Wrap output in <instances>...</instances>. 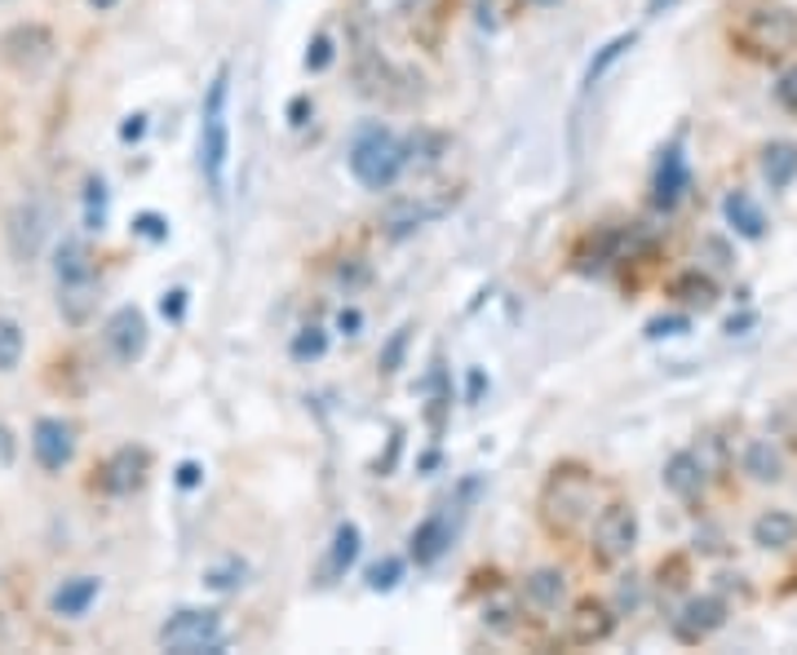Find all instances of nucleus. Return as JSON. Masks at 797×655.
<instances>
[{
  "label": "nucleus",
  "instance_id": "obj_1",
  "mask_svg": "<svg viewBox=\"0 0 797 655\" xmlns=\"http://www.w3.org/2000/svg\"><path fill=\"white\" fill-rule=\"evenodd\" d=\"M594 514V474L585 466H558L540 492V522L549 536H572Z\"/></svg>",
  "mask_w": 797,
  "mask_h": 655
},
{
  "label": "nucleus",
  "instance_id": "obj_2",
  "mask_svg": "<svg viewBox=\"0 0 797 655\" xmlns=\"http://www.w3.org/2000/svg\"><path fill=\"white\" fill-rule=\"evenodd\" d=\"M403 164H408V147L390 134V129H364L360 138H355V147H351V173H355V182L360 186H368V191H386V186H395V177L403 173Z\"/></svg>",
  "mask_w": 797,
  "mask_h": 655
},
{
  "label": "nucleus",
  "instance_id": "obj_3",
  "mask_svg": "<svg viewBox=\"0 0 797 655\" xmlns=\"http://www.w3.org/2000/svg\"><path fill=\"white\" fill-rule=\"evenodd\" d=\"M226 67L213 76L208 84V102H204V120H200V169L208 177V186L221 195L226 182V156H231V129H226Z\"/></svg>",
  "mask_w": 797,
  "mask_h": 655
},
{
  "label": "nucleus",
  "instance_id": "obj_4",
  "mask_svg": "<svg viewBox=\"0 0 797 655\" xmlns=\"http://www.w3.org/2000/svg\"><path fill=\"white\" fill-rule=\"evenodd\" d=\"M736 41L744 54L753 58H784L797 49V14L784 10V5H766V10H753L740 27H736Z\"/></svg>",
  "mask_w": 797,
  "mask_h": 655
},
{
  "label": "nucleus",
  "instance_id": "obj_5",
  "mask_svg": "<svg viewBox=\"0 0 797 655\" xmlns=\"http://www.w3.org/2000/svg\"><path fill=\"white\" fill-rule=\"evenodd\" d=\"M634 544H638V509L625 505V501L607 505L594 518V531H590V554H594V563L599 567H616V563H625L634 554Z\"/></svg>",
  "mask_w": 797,
  "mask_h": 655
},
{
  "label": "nucleus",
  "instance_id": "obj_6",
  "mask_svg": "<svg viewBox=\"0 0 797 655\" xmlns=\"http://www.w3.org/2000/svg\"><path fill=\"white\" fill-rule=\"evenodd\" d=\"M160 646L178 655L221 651V616L217 611H178L160 624Z\"/></svg>",
  "mask_w": 797,
  "mask_h": 655
},
{
  "label": "nucleus",
  "instance_id": "obj_7",
  "mask_svg": "<svg viewBox=\"0 0 797 655\" xmlns=\"http://www.w3.org/2000/svg\"><path fill=\"white\" fill-rule=\"evenodd\" d=\"M722 624H727V602L718 594H696V598L682 602V611L673 616V637L696 646V642L714 637Z\"/></svg>",
  "mask_w": 797,
  "mask_h": 655
},
{
  "label": "nucleus",
  "instance_id": "obj_8",
  "mask_svg": "<svg viewBox=\"0 0 797 655\" xmlns=\"http://www.w3.org/2000/svg\"><path fill=\"white\" fill-rule=\"evenodd\" d=\"M49 54H54V32L41 23H19L0 36V58L14 71H36L41 62H49Z\"/></svg>",
  "mask_w": 797,
  "mask_h": 655
},
{
  "label": "nucleus",
  "instance_id": "obj_9",
  "mask_svg": "<svg viewBox=\"0 0 797 655\" xmlns=\"http://www.w3.org/2000/svg\"><path fill=\"white\" fill-rule=\"evenodd\" d=\"M32 452L41 461V470H49V474L67 470L76 457V429L62 416H41L32 429Z\"/></svg>",
  "mask_w": 797,
  "mask_h": 655
},
{
  "label": "nucleus",
  "instance_id": "obj_10",
  "mask_svg": "<svg viewBox=\"0 0 797 655\" xmlns=\"http://www.w3.org/2000/svg\"><path fill=\"white\" fill-rule=\"evenodd\" d=\"M147 342H151V333H147V319L138 306H121L106 319V346L121 364H138L147 355Z\"/></svg>",
  "mask_w": 797,
  "mask_h": 655
},
{
  "label": "nucleus",
  "instance_id": "obj_11",
  "mask_svg": "<svg viewBox=\"0 0 797 655\" xmlns=\"http://www.w3.org/2000/svg\"><path fill=\"white\" fill-rule=\"evenodd\" d=\"M147 466H151V457H147L143 448H121V452H111L93 474H98V487H102L106 496H129V492L143 487Z\"/></svg>",
  "mask_w": 797,
  "mask_h": 655
},
{
  "label": "nucleus",
  "instance_id": "obj_12",
  "mask_svg": "<svg viewBox=\"0 0 797 655\" xmlns=\"http://www.w3.org/2000/svg\"><path fill=\"white\" fill-rule=\"evenodd\" d=\"M612 633H616V607L603 598H581L567 616V642L572 646H594L607 642Z\"/></svg>",
  "mask_w": 797,
  "mask_h": 655
},
{
  "label": "nucleus",
  "instance_id": "obj_13",
  "mask_svg": "<svg viewBox=\"0 0 797 655\" xmlns=\"http://www.w3.org/2000/svg\"><path fill=\"white\" fill-rule=\"evenodd\" d=\"M447 5L452 0H403V14H408V36L421 49H439L443 32H447Z\"/></svg>",
  "mask_w": 797,
  "mask_h": 655
},
{
  "label": "nucleus",
  "instance_id": "obj_14",
  "mask_svg": "<svg viewBox=\"0 0 797 655\" xmlns=\"http://www.w3.org/2000/svg\"><path fill=\"white\" fill-rule=\"evenodd\" d=\"M692 186V169H687V156H682L678 147H669L656 164V182H651V204L656 208H673L682 195H687Z\"/></svg>",
  "mask_w": 797,
  "mask_h": 655
},
{
  "label": "nucleus",
  "instance_id": "obj_15",
  "mask_svg": "<svg viewBox=\"0 0 797 655\" xmlns=\"http://www.w3.org/2000/svg\"><path fill=\"white\" fill-rule=\"evenodd\" d=\"M41 240H45V212L41 204H19L10 212V249L19 262H32L41 253Z\"/></svg>",
  "mask_w": 797,
  "mask_h": 655
},
{
  "label": "nucleus",
  "instance_id": "obj_16",
  "mask_svg": "<svg viewBox=\"0 0 797 655\" xmlns=\"http://www.w3.org/2000/svg\"><path fill=\"white\" fill-rule=\"evenodd\" d=\"M664 487L678 496V501H696L705 492V461L696 452H673L664 461Z\"/></svg>",
  "mask_w": 797,
  "mask_h": 655
},
{
  "label": "nucleus",
  "instance_id": "obj_17",
  "mask_svg": "<svg viewBox=\"0 0 797 655\" xmlns=\"http://www.w3.org/2000/svg\"><path fill=\"white\" fill-rule=\"evenodd\" d=\"M98 594H102V581H98V576H71V581H62V585L54 589L49 607H54V616L76 620V616H84V611L98 602Z\"/></svg>",
  "mask_w": 797,
  "mask_h": 655
},
{
  "label": "nucleus",
  "instance_id": "obj_18",
  "mask_svg": "<svg viewBox=\"0 0 797 655\" xmlns=\"http://www.w3.org/2000/svg\"><path fill=\"white\" fill-rule=\"evenodd\" d=\"M753 544H758V550H788V544H797V518L784 514V509L758 514V522H753Z\"/></svg>",
  "mask_w": 797,
  "mask_h": 655
},
{
  "label": "nucleus",
  "instance_id": "obj_19",
  "mask_svg": "<svg viewBox=\"0 0 797 655\" xmlns=\"http://www.w3.org/2000/svg\"><path fill=\"white\" fill-rule=\"evenodd\" d=\"M722 212H727L731 231H740L744 240H762V235H766V217H762V208L753 204L749 191H731V195L722 199Z\"/></svg>",
  "mask_w": 797,
  "mask_h": 655
},
{
  "label": "nucleus",
  "instance_id": "obj_20",
  "mask_svg": "<svg viewBox=\"0 0 797 655\" xmlns=\"http://www.w3.org/2000/svg\"><path fill=\"white\" fill-rule=\"evenodd\" d=\"M744 474L753 483H779L784 479V452L771 439H749L744 444Z\"/></svg>",
  "mask_w": 797,
  "mask_h": 655
},
{
  "label": "nucleus",
  "instance_id": "obj_21",
  "mask_svg": "<svg viewBox=\"0 0 797 655\" xmlns=\"http://www.w3.org/2000/svg\"><path fill=\"white\" fill-rule=\"evenodd\" d=\"M360 544H364L360 527H355V522H341L337 536H332V550H328V563H323V576H328V581L346 576V572L355 567V559H360Z\"/></svg>",
  "mask_w": 797,
  "mask_h": 655
},
{
  "label": "nucleus",
  "instance_id": "obj_22",
  "mask_svg": "<svg viewBox=\"0 0 797 655\" xmlns=\"http://www.w3.org/2000/svg\"><path fill=\"white\" fill-rule=\"evenodd\" d=\"M447 540H452V531H447V518H443V514H430V518H425V522L412 531V540H408V544H412V559H417L421 567H430V563H434L443 550H447Z\"/></svg>",
  "mask_w": 797,
  "mask_h": 655
},
{
  "label": "nucleus",
  "instance_id": "obj_23",
  "mask_svg": "<svg viewBox=\"0 0 797 655\" xmlns=\"http://www.w3.org/2000/svg\"><path fill=\"white\" fill-rule=\"evenodd\" d=\"M523 598L536 607V611H554L562 598H567V576L554 572V567H540L523 581Z\"/></svg>",
  "mask_w": 797,
  "mask_h": 655
},
{
  "label": "nucleus",
  "instance_id": "obj_24",
  "mask_svg": "<svg viewBox=\"0 0 797 655\" xmlns=\"http://www.w3.org/2000/svg\"><path fill=\"white\" fill-rule=\"evenodd\" d=\"M58 310L67 323H89V314L98 310V279H84V284H58Z\"/></svg>",
  "mask_w": 797,
  "mask_h": 655
},
{
  "label": "nucleus",
  "instance_id": "obj_25",
  "mask_svg": "<svg viewBox=\"0 0 797 655\" xmlns=\"http://www.w3.org/2000/svg\"><path fill=\"white\" fill-rule=\"evenodd\" d=\"M762 177L771 182V191L793 186V177H797V142H771L762 151Z\"/></svg>",
  "mask_w": 797,
  "mask_h": 655
},
{
  "label": "nucleus",
  "instance_id": "obj_26",
  "mask_svg": "<svg viewBox=\"0 0 797 655\" xmlns=\"http://www.w3.org/2000/svg\"><path fill=\"white\" fill-rule=\"evenodd\" d=\"M54 275H58V284H84V279H93L89 249L80 240H62L58 244V257H54Z\"/></svg>",
  "mask_w": 797,
  "mask_h": 655
},
{
  "label": "nucleus",
  "instance_id": "obj_27",
  "mask_svg": "<svg viewBox=\"0 0 797 655\" xmlns=\"http://www.w3.org/2000/svg\"><path fill=\"white\" fill-rule=\"evenodd\" d=\"M669 292H673L682 306H692V310H714V306H718V288H714V279L701 275V271L678 275V279L669 284Z\"/></svg>",
  "mask_w": 797,
  "mask_h": 655
},
{
  "label": "nucleus",
  "instance_id": "obj_28",
  "mask_svg": "<svg viewBox=\"0 0 797 655\" xmlns=\"http://www.w3.org/2000/svg\"><path fill=\"white\" fill-rule=\"evenodd\" d=\"M23 359V328L14 319H0V372H14Z\"/></svg>",
  "mask_w": 797,
  "mask_h": 655
},
{
  "label": "nucleus",
  "instance_id": "obj_29",
  "mask_svg": "<svg viewBox=\"0 0 797 655\" xmlns=\"http://www.w3.org/2000/svg\"><path fill=\"white\" fill-rule=\"evenodd\" d=\"M323 351H328L323 328H301V333L293 337V359H297V364H306V359H319Z\"/></svg>",
  "mask_w": 797,
  "mask_h": 655
},
{
  "label": "nucleus",
  "instance_id": "obj_30",
  "mask_svg": "<svg viewBox=\"0 0 797 655\" xmlns=\"http://www.w3.org/2000/svg\"><path fill=\"white\" fill-rule=\"evenodd\" d=\"M625 49H634V36H616L612 45H603V54L590 62V76H585V84H594V80H603V71L625 54Z\"/></svg>",
  "mask_w": 797,
  "mask_h": 655
},
{
  "label": "nucleus",
  "instance_id": "obj_31",
  "mask_svg": "<svg viewBox=\"0 0 797 655\" xmlns=\"http://www.w3.org/2000/svg\"><path fill=\"white\" fill-rule=\"evenodd\" d=\"M399 576H403V563L399 559H382V563H373L368 567V589H395L399 585Z\"/></svg>",
  "mask_w": 797,
  "mask_h": 655
},
{
  "label": "nucleus",
  "instance_id": "obj_32",
  "mask_svg": "<svg viewBox=\"0 0 797 655\" xmlns=\"http://www.w3.org/2000/svg\"><path fill=\"white\" fill-rule=\"evenodd\" d=\"M84 191H89V199H84V204H89V227L102 231V217H106V182H102V177H89Z\"/></svg>",
  "mask_w": 797,
  "mask_h": 655
},
{
  "label": "nucleus",
  "instance_id": "obj_33",
  "mask_svg": "<svg viewBox=\"0 0 797 655\" xmlns=\"http://www.w3.org/2000/svg\"><path fill=\"white\" fill-rule=\"evenodd\" d=\"M134 235H143V240H156V244H160V240H169V222H164L160 212H138V217H134Z\"/></svg>",
  "mask_w": 797,
  "mask_h": 655
},
{
  "label": "nucleus",
  "instance_id": "obj_34",
  "mask_svg": "<svg viewBox=\"0 0 797 655\" xmlns=\"http://www.w3.org/2000/svg\"><path fill=\"white\" fill-rule=\"evenodd\" d=\"M775 97H779V106H788V112H797V67H788V71L779 76V84H775Z\"/></svg>",
  "mask_w": 797,
  "mask_h": 655
},
{
  "label": "nucleus",
  "instance_id": "obj_35",
  "mask_svg": "<svg viewBox=\"0 0 797 655\" xmlns=\"http://www.w3.org/2000/svg\"><path fill=\"white\" fill-rule=\"evenodd\" d=\"M332 62V41L328 36H315V45H310V54H306V67L310 71H323Z\"/></svg>",
  "mask_w": 797,
  "mask_h": 655
},
{
  "label": "nucleus",
  "instance_id": "obj_36",
  "mask_svg": "<svg viewBox=\"0 0 797 655\" xmlns=\"http://www.w3.org/2000/svg\"><path fill=\"white\" fill-rule=\"evenodd\" d=\"M337 328H341V333H346V337H360V328H364V314H360L355 306H346V310L337 314Z\"/></svg>",
  "mask_w": 797,
  "mask_h": 655
},
{
  "label": "nucleus",
  "instance_id": "obj_37",
  "mask_svg": "<svg viewBox=\"0 0 797 655\" xmlns=\"http://www.w3.org/2000/svg\"><path fill=\"white\" fill-rule=\"evenodd\" d=\"M682 328H687V319H651L647 333L651 337H673V333H682Z\"/></svg>",
  "mask_w": 797,
  "mask_h": 655
},
{
  "label": "nucleus",
  "instance_id": "obj_38",
  "mask_svg": "<svg viewBox=\"0 0 797 655\" xmlns=\"http://www.w3.org/2000/svg\"><path fill=\"white\" fill-rule=\"evenodd\" d=\"M244 567H226V572H208L204 576V585H213V589H236V585H244V581H231V576H240Z\"/></svg>",
  "mask_w": 797,
  "mask_h": 655
},
{
  "label": "nucleus",
  "instance_id": "obj_39",
  "mask_svg": "<svg viewBox=\"0 0 797 655\" xmlns=\"http://www.w3.org/2000/svg\"><path fill=\"white\" fill-rule=\"evenodd\" d=\"M160 310H164V319H182V310H186V292H182V288H173V292H164V301H160Z\"/></svg>",
  "mask_w": 797,
  "mask_h": 655
},
{
  "label": "nucleus",
  "instance_id": "obj_40",
  "mask_svg": "<svg viewBox=\"0 0 797 655\" xmlns=\"http://www.w3.org/2000/svg\"><path fill=\"white\" fill-rule=\"evenodd\" d=\"M147 134V116H129L125 125H121V142H138Z\"/></svg>",
  "mask_w": 797,
  "mask_h": 655
},
{
  "label": "nucleus",
  "instance_id": "obj_41",
  "mask_svg": "<svg viewBox=\"0 0 797 655\" xmlns=\"http://www.w3.org/2000/svg\"><path fill=\"white\" fill-rule=\"evenodd\" d=\"M200 479H204V470L195 461H182L178 466V487H200Z\"/></svg>",
  "mask_w": 797,
  "mask_h": 655
},
{
  "label": "nucleus",
  "instance_id": "obj_42",
  "mask_svg": "<svg viewBox=\"0 0 797 655\" xmlns=\"http://www.w3.org/2000/svg\"><path fill=\"white\" fill-rule=\"evenodd\" d=\"M10 461H14V434H10L5 425H0V470H5Z\"/></svg>",
  "mask_w": 797,
  "mask_h": 655
},
{
  "label": "nucleus",
  "instance_id": "obj_43",
  "mask_svg": "<svg viewBox=\"0 0 797 655\" xmlns=\"http://www.w3.org/2000/svg\"><path fill=\"white\" fill-rule=\"evenodd\" d=\"M403 342H408V333H399L395 342H390V351H386V359H382V368L386 372H395V359H399V351H403Z\"/></svg>",
  "mask_w": 797,
  "mask_h": 655
},
{
  "label": "nucleus",
  "instance_id": "obj_44",
  "mask_svg": "<svg viewBox=\"0 0 797 655\" xmlns=\"http://www.w3.org/2000/svg\"><path fill=\"white\" fill-rule=\"evenodd\" d=\"M121 0H89V10H98V14H106V10H116Z\"/></svg>",
  "mask_w": 797,
  "mask_h": 655
},
{
  "label": "nucleus",
  "instance_id": "obj_45",
  "mask_svg": "<svg viewBox=\"0 0 797 655\" xmlns=\"http://www.w3.org/2000/svg\"><path fill=\"white\" fill-rule=\"evenodd\" d=\"M532 5H545V0H532Z\"/></svg>",
  "mask_w": 797,
  "mask_h": 655
}]
</instances>
